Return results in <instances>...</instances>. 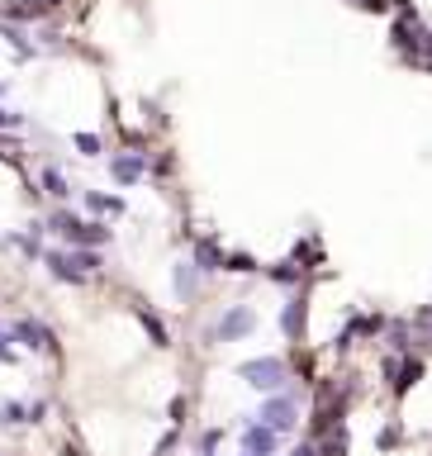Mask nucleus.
<instances>
[{
	"label": "nucleus",
	"instance_id": "19",
	"mask_svg": "<svg viewBox=\"0 0 432 456\" xmlns=\"http://www.w3.org/2000/svg\"><path fill=\"white\" fill-rule=\"evenodd\" d=\"M290 456H319V447H309V442H305V447H295Z\"/></svg>",
	"mask_w": 432,
	"mask_h": 456
},
{
	"label": "nucleus",
	"instance_id": "9",
	"mask_svg": "<svg viewBox=\"0 0 432 456\" xmlns=\"http://www.w3.org/2000/svg\"><path fill=\"white\" fill-rule=\"evenodd\" d=\"M195 262H200V271L224 267V257H219V248H214V243H200V248H195Z\"/></svg>",
	"mask_w": 432,
	"mask_h": 456
},
{
	"label": "nucleus",
	"instance_id": "14",
	"mask_svg": "<svg viewBox=\"0 0 432 456\" xmlns=\"http://www.w3.org/2000/svg\"><path fill=\"white\" fill-rule=\"evenodd\" d=\"M323 452H328V456H342V452H347V433H333V438H328V447H323Z\"/></svg>",
	"mask_w": 432,
	"mask_h": 456
},
{
	"label": "nucleus",
	"instance_id": "12",
	"mask_svg": "<svg viewBox=\"0 0 432 456\" xmlns=\"http://www.w3.org/2000/svg\"><path fill=\"white\" fill-rule=\"evenodd\" d=\"M91 209H96V214H119V200H110V195H91Z\"/></svg>",
	"mask_w": 432,
	"mask_h": 456
},
{
	"label": "nucleus",
	"instance_id": "2",
	"mask_svg": "<svg viewBox=\"0 0 432 456\" xmlns=\"http://www.w3.org/2000/svg\"><path fill=\"white\" fill-rule=\"evenodd\" d=\"M261 423L271 428V433H290V428H295V399H290V394H271V399L261 404Z\"/></svg>",
	"mask_w": 432,
	"mask_h": 456
},
{
	"label": "nucleus",
	"instance_id": "17",
	"mask_svg": "<svg viewBox=\"0 0 432 456\" xmlns=\"http://www.w3.org/2000/svg\"><path fill=\"white\" fill-rule=\"evenodd\" d=\"M252 267H256L252 257H228V271H252Z\"/></svg>",
	"mask_w": 432,
	"mask_h": 456
},
{
	"label": "nucleus",
	"instance_id": "1",
	"mask_svg": "<svg viewBox=\"0 0 432 456\" xmlns=\"http://www.w3.org/2000/svg\"><path fill=\"white\" fill-rule=\"evenodd\" d=\"M238 376L247 385H256V390H280L285 385V362L280 357H256V362H242Z\"/></svg>",
	"mask_w": 432,
	"mask_h": 456
},
{
	"label": "nucleus",
	"instance_id": "4",
	"mask_svg": "<svg viewBox=\"0 0 432 456\" xmlns=\"http://www.w3.org/2000/svg\"><path fill=\"white\" fill-rule=\"evenodd\" d=\"M275 438H280V433H271L266 423H247V428H242V447L256 452V456H271L275 452Z\"/></svg>",
	"mask_w": 432,
	"mask_h": 456
},
{
	"label": "nucleus",
	"instance_id": "11",
	"mask_svg": "<svg viewBox=\"0 0 432 456\" xmlns=\"http://www.w3.org/2000/svg\"><path fill=\"white\" fill-rule=\"evenodd\" d=\"M418 376H423V362H409V366H404V371H399V380H394V390L404 394V390H409V385H414Z\"/></svg>",
	"mask_w": 432,
	"mask_h": 456
},
{
	"label": "nucleus",
	"instance_id": "5",
	"mask_svg": "<svg viewBox=\"0 0 432 456\" xmlns=\"http://www.w3.org/2000/svg\"><path fill=\"white\" fill-rule=\"evenodd\" d=\"M15 338H24V347H33V352H48V347H52V333L43 328V323H33V318H19Z\"/></svg>",
	"mask_w": 432,
	"mask_h": 456
},
{
	"label": "nucleus",
	"instance_id": "20",
	"mask_svg": "<svg viewBox=\"0 0 432 456\" xmlns=\"http://www.w3.org/2000/svg\"><path fill=\"white\" fill-rule=\"evenodd\" d=\"M418 323H423V328H428V338H432V309H428V314H418Z\"/></svg>",
	"mask_w": 432,
	"mask_h": 456
},
{
	"label": "nucleus",
	"instance_id": "7",
	"mask_svg": "<svg viewBox=\"0 0 432 456\" xmlns=\"http://www.w3.org/2000/svg\"><path fill=\"white\" fill-rule=\"evenodd\" d=\"M48 271L57 276V281H67V285H81V281H86V276L72 267V257H62V252H48Z\"/></svg>",
	"mask_w": 432,
	"mask_h": 456
},
{
	"label": "nucleus",
	"instance_id": "21",
	"mask_svg": "<svg viewBox=\"0 0 432 456\" xmlns=\"http://www.w3.org/2000/svg\"><path fill=\"white\" fill-rule=\"evenodd\" d=\"M247 456H256V452H247Z\"/></svg>",
	"mask_w": 432,
	"mask_h": 456
},
{
	"label": "nucleus",
	"instance_id": "10",
	"mask_svg": "<svg viewBox=\"0 0 432 456\" xmlns=\"http://www.w3.org/2000/svg\"><path fill=\"white\" fill-rule=\"evenodd\" d=\"M43 190H48L52 200H62V195H67V181H62V172H52V167H48V172H43Z\"/></svg>",
	"mask_w": 432,
	"mask_h": 456
},
{
	"label": "nucleus",
	"instance_id": "8",
	"mask_svg": "<svg viewBox=\"0 0 432 456\" xmlns=\"http://www.w3.org/2000/svg\"><path fill=\"white\" fill-rule=\"evenodd\" d=\"M138 176H143V157H119L114 162V181H138Z\"/></svg>",
	"mask_w": 432,
	"mask_h": 456
},
{
	"label": "nucleus",
	"instance_id": "16",
	"mask_svg": "<svg viewBox=\"0 0 432 456\" xmlns=\"http://www.w3.org/2000/svg\"><path fill=\"white\" fill-rule=\"evenodd\" d=\"M271 281H295V267H290V262H280V267H271Z\"/></svg>",
	"mask_w": 432,
	"mask_h": 456
},
{
	"label": "nucleus",
	"instance_id": "18",
	"mask_svg": "<svg viewBox=\"0 0 432 456\" xmlns=\"http://www.w3.org/2000/svg\"><path fill=\"white\" fill-rule=\"evenodd\" d=\"M19 124H24L19 114H5V110H0V128H19Z\"/></svg>",
	"mask_w": 432,
	"mask_h": 456
},
{
	"label": "nucleus",
	"instance_id": "13",
	"mask_svg": "<svg viewBox=\"0 0 432 456\" xmlns=\"http://www.w3.org/2000/svg\"><path fill=\"white\" fill-rule=\"evenodd\" d=\"M176 290H181V295H191V290H195V271H191V267L176 271Z\"/></svg>",
	"mask_w": 432,
	"mask_h": 456
},
{
	"label": "nucleus",
	"instance_id": "6",
	"mask_svg": "<svg viewBox=\"0 0 432 456\" xmlns=\"http://www.w3.org/2000/svg\"><path fill=\"white\" fill-rule=\"evenodd\" d=\"M280 328H285V338H300V333H305V295L285 304V314H280Z\"/></svg>",
	"mask_w": 432,
	"mask_h": 456
},
{
	"label": "nucleus",
	"instance_id": "3",
	"mask_svg": "<svg viewBox=\"0 0 432 456\" xmlns=\"http://www.w3.org/2000/svg\"><path fill=\"white\" fill-rule=\"evenodd\" d=\"M256 328V314L252 309H242V304H233L224 318H219V328H214V338H224V343H233V338H242V333Z\"/></svg>",
	"mask_w": 432,
	"mask_h": 456
},
{
	"label": "nucleus",
	"instance_id": "15",
	"mask_svg": "<svg viewBox=\"0 0 432 456\" xmlns=\"http://www.w3.org/2000/svg\"><path fill=\"white\" fill-rule=\"evenodd\" d=\"M76 148L91 157V152H100V138H91V133H76Z\"/></svg>",
	"mask_w": 432,
	"mask_h": 456
}]
</instances>
